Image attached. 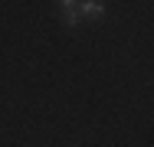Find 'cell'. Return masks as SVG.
Returning a JSON list of instances; mask_svg holds the SVG:
<instances>
[{
	"instance_id": "1",
	"label": "cell",
	"mask_w": 154,
	"mask_h": 147,
	"mask_svg": "<svg viewBox=\"0 0 154 147\" xmlns=\"http://www.w3.org/2000/svg\"><path fill=\"white\" fill-rule=\"evenodd\" d=\"M79 16H82V20H102V16H105V3H102V0H85V3L79 7Z\"/></svg>"
},
{
	"instance_id": "2",
	"label": "cell",
	"mask_w": 154,
	"mask_h": 147,
	"mask_svg": "<svg viewBox=\"0 0 154 147\" xmlns=\"http://www.w3.org/2000/svg\"><path fill=\"white\" fill-rule=\"evenodd\" d=\"M82 16H79V0H62V23L75 26Z\"/></svg>"
}]
</instances>
